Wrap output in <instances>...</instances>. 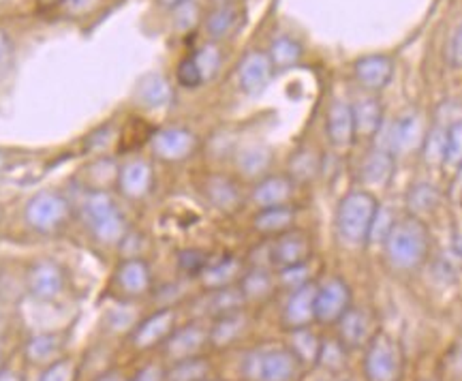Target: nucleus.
I'll return each instance as SVG.
<instances>
[{
    "mask_svg": "<svg viewBox=\"0 0 462 381\" xmlns=\"http://www.w3.org/2000/svg\"><path fill=\"white\" fill-rule=\"evenodd\" d=\"M346 381H351V379H346Z\"/></svg>",
    "mask_w": 462,
    "mask_h": 381,
    "instance_id": "59",
    "label": "nucleus"
},
{
    "mask_svg": "<svg viewBox=\"0 0 462 381\" xmlns=\"http://www.w3.org/2000/svg\"><path fill=\"white\" fill-rule=\"evenodd\" d=\"M26 223L38 234H54L63 229L71 217V203L58 191H38L24 208Z\"/></svg>",
    "mask_w": 462,
    "mask_h": 381,
    "instance_id": "6",
    "label": "nucleus"
},
{
    "mask_svg": "<svg viewBox=\"0 0 462 381\" xmlns=\"http://www.w3.org/2000/svg\"><path fill=\"white\" fill-rule=\"evenodd\" d=\"M302 54H304V49H302L300 41L289 35H278L272 43H270V49H268V58L270 63H272L274 71H285V69L295 67V65L302 60Z\"/></svg>",
    "mask_w": 462,
    "mask_h": 381,
    "instance_id": "34",
    "label": "nucleus"
},
{
    "mask_svg": "<svg viewBox=\"0 0 462 381\" xmlns=\"http://www.w3.org/2000/svg\"><path fill=\"white\" fill-rule=\"evenodd\" d=\"M295 225V208L291 203L285 206H272L257 210L252 217V229L257 234L268 236V238H277V236L285 234V231L294 229Z\"/></svg>",
    "mask_w": 462,
    "mask_h": 381,
    "instance_id": "28",
    "label": "nucleus"
},
{
    "mask_svg": "<svg viewBox=\"0 0 462 381\" xmlns=\"http://www.w3.org/2000/svg\"><path fill=\"white\" fill-rule=\"evenodd\" d=\"M210 262V253L201 251V248H183V251H178V270L186 277H200L203 268Z\"/></svg>",
    "mask_w": 462,
    "mask_h": 381,
    "instance_id": "42",
    "label": "nucleus"
},
{
    "mask_svg": "<svg viewBox=\"0 0 462 381\" xmlns=\"http://www.w3.org/2000/svg\"><path fill=\"white\" fill-rule=\"evenodd\" d=\"M274 152L266 143H246L235 152V169L242 178L260 180L263 176L270 174L272 168Z\"/></svg>",
    "mask_w": 462,
    "mask_h": 381,
    "instance_id": "26",
    "label": "nucleus"
},
{
    "mask_svg": "<svg viewBox=\"0 0 462 381\" xmlns=\"http://www.w3.org/2000/svg\"><path fill=\"white\" fill-rule=\"evenodd\" d=\"M351 114H354V129L355 140H372L381 134L383 126V105L375 95L357 97L351 103Z\"/></svg>",
    "mask_w": 462,
    "mask_h": 381,
    "instance_id": "23",
    "label": "nucleus"
},
{
    "mask_svg": "<svg viewBox=\"0 0 462 381\" xmlns=\"http://www.w3.org/2000/svg\"><path fill=\"white\" fill-rule=\"evenodd\" d=\"M81 217L98 245H120V240L129 231L124 214L116 206L114 197L103 189H90L86 193L81 200Z\"/></svg>",
    "mask_w": 462,
    "mask_h": 381,
    "instance_id": "3",
    "label": "nucleus"
},
{
    "mask_svg": "<svg viewBox=\"0 0 462 381\" xmlns=\"http://www.w3.org/2000/svg\"><path fill=\"white\" fill-rule=\"evenodd\" d=\"M379 206L381 203L377 202L372 191L357 189L346 193L334 212V231L340 245L349 248L366 247Z\"/></svg>",
    "mask_w": 462,
    "mask_h": 381,
    "instance_id": "2",
    "label": "nucleus"
},
{
    "mask_svg": "<svg viewBox=\"0 0 462 381\" xmlns=\"http://www.w3.org/2000/svg\"><path fill=\"white\" fill-rule=\"evenodd\" d=\"M197 20H200V9L192 0H186V3L174 7V26L180 32L191 30L197 24Z\"/></svg>",
    "mask_w": 462,
    "mask_h": 381,
    "instance_id": "46",
    "label": "nucleus"
},
{
    "mask_svg": "<svg viewBox=\"0 0 462 381\" xmlns=\"http://www.w3.org/2000/svg\"><path fill=\"white\" fill-rule=\"evenodd\" d=\"M277 283L289 291L298 290V287L311 283V268H308V264H300V266L278 270Z\"/></svg>",
    "mask_w": 462,
    "mask_h": 381,
    "instance_id": "43",
    "label": "nucleus"
},
{
    "mask_svg": "<svg viewBox=\"0 0 462 381\" xmlns=\"http://www.w3.org/2000/svg\"><path fill=\"white\" fill-rule=\"evenodd\" d=\"M249 328V317L244 311H235L214 317L210 328H208V343L217 350H225V347L234 345L235 341L242 339V334Z\"/></svg>",
    "mask_w": 462,
    "mask_h": 381,
    "instance_id": "27",
    "label": "nucleus"
},
{
    "mask_svg": "<svg viewBox=\"0 0 462 381\" xmlns=\"http://www.w3.org/2000/svg\"><path fill=\"white\" fill-rule=\"evenodd\" d=\"M135 99L148 109H161L172 103L174 88L169 84L167 77L152 71V74H146L137 82Z\"/></svg>",
    "mask_w": 462,
    "mask_h": 381,
    "instance_id": "29",
    "label": "nucleus"
},
{
    "mask_svg": "<svg viewBox=\"0 0 462 381\" xmlns=\"http://www.w3.org/2000/svg\"><path fill=\"white\" fill-rule=\"evenodd\" d=\"M201 381H223V379H217V377H206V379H201Z\"/></svg>",
    "mask_w": 462,
    "mask_h": 381,
    "instance_id": "57",
    "label": "nucleus"
},
{
    "mask_svg": "<svg viewBox=\"0 0 462 381\" xmlns=\"http://www.w3.org/2000/svg\"><path fill=\"white\" fill-rule=\"evenodd\" d=\"M351 307V287L345 279L328 277L317 285L315 322L337 324Z\"/></svg>",
    "mask_w": 462,
    "mask_h": 381,
    "instance_id": "9",
    "label": "nucleus"
},
{
    "mask_svg": "<svg viewBox=\"0 0 462 381\" xmlns=\"http://www.w3.org/2000/svg\"><path fill=\"white\" fill-rule=\"evenodd\" d=\"M277 277L266 266H252L244 270L238 287L246 302H261L274 294L277 290Z\"/></svg>",
    "mask_w": 462,
    "mask_h": 381,
    "instance_id": "30",
    "label": "nucleus"
},
{
    "mask_svg": "<svg viewBox=\"0 0 462 381\" xmlns=\"http://www.w3.org/2000/svg\"><path fill=\"white\" fill-rule=\"evenodd\" d=\"M244 274V264L240 257L235 255H225L221 259H212L203 273L200 274V283L203 290H223V287L238 285V281Z\"/></svg>",
    "mask_w": 462,
    "mask_h": 381,
    "instance_id": "25",
    "label": "nucleus"
},
{
    "mask_svg": "<svg viewBox=\"0 0 462 381\" xmlns=\"http://www.w3.org/2000/svg\"><path fill=\"white\" fill-rule=\"evenodd\" d=\"M321 172V157L315 148L302 146L291 154L289 165H287V176L295 185H308L312 182Z\"/></svg>",
    "mask_w": 462,
    "mask_h": 381,
    "instance_id": "32",
    "label": "nucleus"
},
{
    "mask_svg": "<svg viewBox=\"0 0 462 381\" xmlns=\"http://www.w3.org/2000/svg\"><path fill=\"white\" fill-rule=\"evenodd\" d=\"M201 191L206 200L217 210H221V212L231 214L240 210L242 203H244V195H242L238 180L231 178L227 174L206 176L201 182Z\"/></svg>",
    "mask_w": 462,
    "mask_h": 381,
    "instance_id": "18",
    "label": "nucleus"
},
{
    "mask_svg": "<svg viewBox=\"0 0 462 381\" xmlns=\"http://www.w3.org/2000/svg\"><path fill=\"white\" fill-rule=\"evenodd\" d=\"M238 9L234 7V4H218L217 9H212L210 13H208L206 18V32L208 37L214 39V41H218V39H225L229 35L231 30L235 29V24H238Z\"/></svg>",
    "mask_w": 462,
    "mask_h": 381,
    "instance_id": "37",
    "label": "nucleus"
},
{
    "mask_svg": "<svg viewBox=\"0 0 462 381\" xmlns=\"http://www.w3.org/2000/svg\"><path fill=\"white\" fill-rule=\"evenodd\" d=\"M431 229L422 217L398 214L392 229L383 240V257L394 273H415L431 255Z\"/></svg>",
    "mask_w": 462,
    "mask_h": 381,
    "instance_id": "1",
    "label": "nucleus"
},
{
    "mask_svg": "<svg viewBox=\"0 0 462 381\" xmlns=\"http://www.w3.org/2000/svg\"><path fill=\"white\" fill-rule=\"evenodd\" d=\"M240 371L246 381H294L298 377L300 362L289 347L266 345L246 351Z\"/></svg>",
    "mask_w": 462,
    "mask_h": 381,
    "instance_id": "4",
    "label": "nucleus"
},
{
    "mask_svg": "<svg viewBox=\"0 0 462 381\" xmlns=\"http://www.w3.org/2000/svg\"><path fill=\"white\" fill-rule=\"evenodd\" d=\"M405 373V356L400 343L385 330L377 334L364 347V375L368 381H400Z\"/></svg>",
    "mask_w": 462,
    "mask_h": 381,
    "instance_id": "5",
    "label": "nucleus"
},
{
    "mask_svg": "<svg viewBox=\"0 0 462 381\" xmlns=\"http://www.w3.org/2000/svg\"><path fill=\"white\" fill-rule=\"evenodd\" d=\"M337 339L343 343L346 350H362L368 345V341L377 334V325L372 313L364 307H354L346 308L343 317L337 324Z\"/></svg>",
    "mask_w": 462,
    "mask_h": 381,
    "instance_id": "10",
    "label": "nucleus"
},
{
    "mask_svg": "<svg viewBox=\"0 0 462 381\" xmlns=\"http://www.w3.org/2000/svg\"><path fill=\"white\" fill-rule=\"evenodd\" d=\"M116 185H118L120 195L126 197V200H146L154 186V169L150 161H146V159H129V161L118 168Z\"/></svg>",
    "mask_w": 462,
    "mask_h": 381,
    "instance_id": "13",
    "label": "nucleus"
},
{
    "mask_svg": "<svg viewBox=\"0 0 462 381\" xmlns=\"http://www.w3.org/2000/svg\"><path fill=\"white\" fill-rule=\"evenodd\" d=\"M97 381H126V379L118 371H109V373H103L101 377H97Z\"/></svg>",
    "mask_w": 462,
    "mask_h": 381,
    "instance_id": "53",
    "label": "nucleus"
},
{
    "mask_svg": "<svg viewBox=\"0 0 462 381\" xmlns=\"http://www.w3.org/2000/svg\"><path fill=\"white\" fill-rule=\"evenodd\" d=\"M295 193V182L287 174H268L255 182L251 191V202L257 210L285 206L291 202Z\"/></svg>",
    "mask_w": 462,
    "mask_h": 381,
    "instance_id": "22",
    "label": "nucleus"
},
{
    "mask_svg": "<svg viewBox=\"0 0 462 381\" xmlns=\"http://www.w3.org/2000/svg\"><path fill=\"white\" fill-rule=\"evenodd\" d=\"M326 135L334 148H346L355 142L351 103L343 101V99H334L326 114Z\"/></svg>",
    "mask_w": 462,
    "mask_h": 381,
    "instance_id": "24",
    "label": "nucleus"
},
{
    "mask_svg": "<svg viewBox=\"0 0 462 381\" xmlns=\"http://www.w3.org/2000/svg\"><path fill=\"white\" fill-rule=\"evenodd\" d=\"M64 351V336L56 333L35 334L26 341L24 353L32 364H52L56 362Z\"/></svg>",
    "mask_w": 462,
    "mask_h": 381,
    "instance_id": "31",
    "label": "nucleus"
},
{
    "mask_svg": "<svg viewBox=\"0 0 462 381\" xmlns=\"http://www.w3.org/2000/svg\"><path fill=\"white\" fill-rule=\"evenodd\" d=\"M208 345V328L192 322L183 328H175L163 343V356L169 362L186 360V358L200 356V351Z\"/></svg>",
    "mask_w": 462,
    "mask_h": 381,
    "instance_id": "14",
    "label": "nucleus"
},
{
    "mask_svg": "<svg viewBox=\"0 0 462 381\" xmlns=\"http://www.w3.org/2000/svg\"><path fill=\"white\" fill-rule=\"evenodd\" d=\"M321 341L323 339H319L311 330V325H308V328L289 330L287 347L295 356V360L300 362V367H311V364H317L319 351H321Z\"/></svg>",
    "mask_w": 462,
    "mask_h": 381,
    "instance_id": "33",
    "label": "nucleus"
},
{
    "mask_svg": "<svg viewBox=\"0 0 462 381\" xmlns=\"http://www.w3.org/2000/svg\"><path fill=\"white\" fill-rule=\"evenodd\" d=\"M354 75L366 92H381L394 77V60L385 54H368L355 60Z\"/></svg>",
    "mask_w": 462,
    "mask_h": 381,
    "instance_id": "17",
    "label": "nucleus"
},
{
    "mask_svg": "<svg viewBox=\"0 0 462 381\" xmlns=\"http://www.w3.org/2000/svg\"><path fill=\"white\" fill-rule=\"evenodd\" d=\"M274 67L266 52H251L238 67V86L244 95L257 97L266 91L272 80Z\"/></svg>",
    "mask_w": 462,
    "mask_h": 381,
    "instance_id": "20",
    "label": "nucleus"
},
{
    "mask_svg": "<svg viewBox=\"0 0 462 381\" xmlns=\"http://www.w3.org/2000/svg\"><path fill=\"white\" fill-rule=\"evenodd\" d=\"M77 364L71 358H58L56 362L47 364L38 381H75Z\"/></svg>",
    "mask_w": 462,
    "mask_h": 381,
    "instance_id": "44",
    "label": "nucleus"
},
{
    "mask_svg": "<svg viewBox=\"0 0 462 381\" xmlns=\"http://www.w3.org/2000/svg\"><path fill=\"white\" fill-rule=\"evenodd\" d=\"M396 154L385 146H372L360 165V180L368 191L385 189L394 178Z\"/></svg>",
    "mask_w": 462,
    "mask_h": 381,
    "instance_id": "15",
    "label": "nucleus"
},
{
    "mask_svg": "<svg viewBox=\"0 0 462 381\" xmlns=\"http://www.w3.org/2000/svg\"><path fill=\"white\" fill-rule=\"evenodd\" d=\"M192 58H195L197 67L201 71L203 82L214 80V77L218 75V71H221V65H223L221 49L214 46V43H208V46L197 49V54Z\"/></svg>",
    "mask_w": 462,
    "mask_h": 381,
    "instance_id": "41",
    "label": "nucleus"
},
{
    "mask_svg": "<svg viewBox=\"0 0 462 381\" xmlns=\"http://www.w3.org/2000/svg\"><path fill=\"white\" fill-rule=\"evenodd\" d=\"M0 381H21V377L11 368H0Z\"/></svg>",
    "mask_w": 462,
    "mask_h": 381,
    "instance_id": "52",
    "label": "nucleus"
},
{
    "mask_svg": "<svg viewBox=\"0 0 462 381\" xmlns=\"http://www.w3.org/2000/svg\"><path fill=\"white\" fill-rule=\"evenodd\" d=\"M175 330V311L172 307L158 308L157 313L148 315L141 322L135 324V328L131 330V345L135 350H150V347L163 345L167 341V336Z\"/></svg>",
    "mask_w": 462,
    "mask_h": 381,
    "instance_id": "12",
    "label": "nucleus"
},
{
    "mask_svg": "<svg viewBox=\"0 0 462 381\" xmlns=\"http://www.w3.org/2000/svg\"><path fill=\"white\" fill-rule=\"evenodd\" d=\"M11 63H13V43L7 32L0 29V77L7 74Z\"/></svg>",
    "mask_w": 462,
    "mask_h": 381,
    "instance_id": "50",
    "label": "nucleus"
},
{
    "mask_svg": "<svg viewBox=\"0 0 462 381\" xmlns=\"http://www.w3.org/2000/svg\"><path fill=\"white\" fill-rule=\"evenodd\" d=\"M114 281L124 296H144L152 285V270L144 257H124L116 268Z\"/></svg>",
    "mask_w": 462,
    "mask_h": 381,
    "instance_id": "21",
    "label": "nucleus"
},
{
    "mask_svg": "<svg viewBox=\"0 0 462 381\" xmlns=\"http://www.w3.org/2000/svg\"><path fill=\"white\" fill-rule=\"evenodd\" d=\"M221 3H225V0H221Z\"/></svg>",
    "mask_w": 462,
    "mask_h": 381,
    "instance_id": "58",
    "label": "nucleus"
},
{
    "mask_svg": "<svg viewBox=\"0 0 462 381\" xmlns=\"http://www.w3.org/2000/svg\"><path fill=\"white\" fill-rule=\"evenodd\" d=\"M131 381H165V371L158 364H150V367L141 368Z\"/></svg>",
    "mask_w": 462,
    "mask_h": 381,
    "instance_id": "51",
    "label": "nucleus"
},
{
    "mask_svg": "<svg viewBox=\"0 0 462 381\" xmlns=\"http://www.w3.org/2000/svg\"><path fill=\"white\" fill-rule=\"evenodd\" d=\"M186 3V0H161V4H165V7H178V4Z\"/></svg>",
    "mask_w": 462,
    "mask_h": 381,
    "instance_id": "54",
    "label": "nucleus"
},
{
    "mask_svg": "<svg viewBox=\"0 0 462 381\" xmlns=\"http://www.w3.org/2000/svg\"><path fill=\"white\" fill-rule=\"evenodd\" d=\"M4 168H7V157H4V152H0V174L4 172Z\"/></svg>",
    "mask_w": 462,
    "mask_h": 381,
    "instance_id": "56",
    "label": "nucleus"
},
{
    "mask_svg": "<svg viewBox=\"0 0 462 381\" xmlns=\"http://www.w3.org/2000/svg\"><path fill=\"white\" fill-rule=\"evenodd\" d=\"M200 148V140L184 126H167L150 137V151L158 161L183 163Z\"/></svg>",
    "mask_w": 462,
    "mask_h": 381,
    "instance_id": "7",
    "label": "nucleus"
},
{
    "mask_svg": "<svg viewBox=\"0 0 462 381\" xmlns=\"http://www.w3.org/2000/svg\"><path fill=\"white\" fill-rule=\"evenodd\" d=\"M246 305L244 296H242L238 285L223 287V290H212L208 291L206 298V311L212 315V317H221V315L242 311Z\"/></svg>",
    "mask_w": 462,
    "mask_h": 381,
    "instance_id": "35",
    "label": "nucleus"
},
{
    "mask_svg": "<svg viewBox=\"0 0 462 381\" xmlns=\"http://www.w3.org/2000/svg\"><path fill=\"white\" fill-rule=\"evenodd\" d=\"M456 251H458V257L462 259V229H460L458 238H456Z\"/></svg>",
    "mask_w": 462,
    "mask_h": 381,
    "instance_id": "55",
    "label": "nucleus"
},
{
    "mask_svg": "<svg viewBox=\"0 0 462 381\" xmlns=\"http://www.w3.org/2000/svg\"><path fill=\"white\" fill-rule=\"evenodd\" d=\"M26 285L32 298L43 302H52L60 298L64 290V270L56 259H37L26 274Z\"/></svg>",
    "mask_w": 462,
    "mask_h": 381,
    "instance_id": "11",
    "label": "nucleus"
},
{
    "mask_svg": "<svg viewBox=\"0 0 462 381\" xmlns=\"http://www.w3.org/2000/svg\"><path fill=\"white\" fill-rule=\"evenodd\" d=\"M312 255V240L306 231L302 229H289L285 234L272 238L268 245V259L277 270L300 266V264H308Z\"/></svg>",
    "mask_w": 462,
    "mask_h": 381,
    "instance_id": "8",
    "label": "nucleus"
},
{
    "mask_svg": "<svg viewBox=\"0 0 462 381\" xmlns=\"http://www.w3.org/2000/svg\"><path fill=\"white\" fill-rule=\"evenodd\" d=\"M206 377H210V364L200 356L172 362V367L165 371V381H201Z\"/></svg>",
    "mask_w": 462,
    "mask_h": 381,
    "instance_id": "38",
    "label": "nucleus"
},
{
    "mask_svg": "<svg viewBox=\"0 0 462 381\" xmlns=\"http://www.w3.org/2000/svg\"><path fill=\"white\" fill-rule=\"evenodd\" d=\"M441 163L449 169L462 168V120H454L445 126Z\"/></svg>",
    "mask_w": 462,
    "mask_h": 381,
    "instance_id": "39",
    "label": "nucleus"
},
{
    "mask_svg": "<svg viewBox=\"0 0 462 381\" xmlns=\"http://www.w3.org/2000/svg\"><path fill=\"white\" fill-rule=\"evenodd\" d=\"M396 221V214L389 210L388 206H379L377 214H375V221H372V228H371V238L368 242H381L385 240V236L389 234V229H392Z\"/></svg>",
    "mask_w": 462,
    "mask_h": 381,
    "instance_id": "45",
    "label": "nucleus"
},
{
    "mask_svg": "<svg viewBox=\"0 0 462 381\" xmlns=\"http://www.w3.org/2000/svg\"><path fill=\"white\" fill-rule=\"evenodd\" d=\"M445 58H448L449 67L462 69V22L454 29L452 37H449L448 48H445Z\"/></svg>",
    "mask_w": 462,
    "mask_h": 381,
    "instance_id": "49",
    "label": "nucleus"
},
{
    "mask_svg": "<svg viewBox=\"0 0 462 381\" xmlns=\"http://www.w3.org/2000/svg\"><path fill=\"white\" fill-rule=\"evenodd\" d=\"M315 294L317 285L306 283L298 287V290L289 291L287 302L283 307V325L287 330L308 328L315 322Z\"/></svg>",
    "mask_w": 462,
    "mask_h": 381,
    "instance_id": "19",
    "label": "nucleus"
},
{
    "mask_svg": "<svg viewBox=\"0 0 462 381\" xmlns=\"http://www.w3.org/2000/svg\"><path fill=\"white\" fill-rule=\"evenodd\" d=\"M107 325L116 333H123V330H133L135 328V313L129 307H118L112 308L107 313Z\"/></svg>",
    "mask_w": 462,
    "mask_h": 381,
    "instance_id": "48",
    "label": "nucleus"
},
{
    "mask_svg": "<svg viewBox=\"0 0 462 381\" xmlns=\"http://www.w3.org/2000/svg\"><path fill=\"white\" fill-rule=\"evenodd\" d=\"M406 210L415 217H422V214L432 212L434 208L441 202V193L431 182H415L411 186L409 193H406Z\"/></svg>",
    "mask_w": 462,
    "mask_h": 381,
    "instance_id": "36",
    "label": "nucleus"
},
{
    "mask_svg": "<svg viewBox=\"0 0 462 381\" xmlns=\"http://www.w3.org/2000/svg\"><path fill=\"white\" fill-rule=\"evenodd\" d=\"M346 347L338 339L321 341V351H319L317 367H321L328 373H338L346 367Z\"/></svg>",
    "mask_w": 462,
    "mask_h": 381,
    "instance_id": "40",
    "label": "nucleus"
},
{
    "mask_svg": "<svg viewBox=\"0 0 462 381\" xmlns=\"http://www.w3.org/2000/svg\"><path fill=\"white\" fill-rule=\"evenodd\" d=\"M424 137L426 134H424L422 116L417 112H405L389 126L388 143H383V146L389 148L394 154H403L422 148Z\"/></svg>",
    "mask_w": 462,
    "mask_h": 381,
    "instance_id": "16",
    "label": "nucleus"
},
{
    "mask_svg": "<svg viewBox=\"0 0 462 381\" xmlns=\"http://www.w3.org/2000/svg\"><path fill=\"white\" fill-rule=\"evenodd\" d=\"M175 75H178V82L180 86L184 88H197L203 84V77H201V71L197 67L195 58H184L183 63L178 65V71H175Z\"/></svg>",
    "mask_w": 462,
    "mask_h": 381,
    "instance_id": "47",
    "label": "nucleus"
}]
</instances>
